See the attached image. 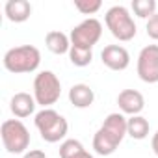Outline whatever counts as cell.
<instances>
[{
	"instance_id": "cell-1",
	"label": "cell",
	"mask_w": 158,
	"mask_h": 158,
	"mask_svg": "<svg viewBox=\"0 0 158 158\" xmlns=\"http://www.w3.org/2000/svg\"><path fill=\"white\" fill-rule=\"evenodd\" d=\"M127 125H128V119L125 117V114L114 112V114L106 115L104 123L101 125V128L93 136V149H95V152L101 154V156L114 154L115 149L125 139V136H128L127 134Z\"/></svg>"
},
{
	"instance_id": "cell-2",
	"label": "cell",
	"mask_w": 158,
	"mask_h": 158,
	"mask_svg": "<svg viewBox=\"0 0 158 158\" xmlns=\"http://www.w3.org/2000/svg\"><path fill=\"white\" fill-rule=\"evenodd\" d=\"M2 63H4V69L13 74L34 73V71H37L39 63H41V52L34 45L13 47L4 54Z\"/></svg>"
},
{
	"instance_id": "cell-3",
	"label": "cell",
	"mask_w": 158,
	"mask_h": 158,
	"mask_svg": "<svg viewBox=\"0 0 158 158\" xmlns=\"http://www.w3.org/2000/svg\"><path fill=\"white\" fill-rule=\"evenodd\" d=\"M34 125L47 143H58L67 136V130H69L67 119L52 108L39 110L34 117Z\"/></svg>"
},
{
	"instance_id": "cell-4",
	"label": "cell",
	"mask_w": 158,
	"mask_h": 158,
	"mask_svg": "<svg viewBox=\"0 0 158 158\" xmlns=\"http://www.w3.org/2000/svg\"><path fill=\"white\" fill-rule=\"evenodd\" d=\"M0 138L10 154L28 152L26 149L30 147V132L21 119H6L0 127Z\"/></svg>"
},
{
	"instance_id": "cell-5",
	"label": "cell",
	"mask_w": 158,
	"mask_h": 158,
	"mask_svg": "<svg viewBox=\"0 0 158 158\" xmlns=\"http://www.w3.org/2000/svg\"><path fill=\"white\" fill-rule=\"evenodd\" d=\"M61 97V82L52 71H41L34 78V99L39 106L50 108Z\"/></svg>"
},
{
	"instance_id": "cell-6",
	"label": "cell",
	"mask_w": 158,
	"mask_h": 158,
	"mask_svg": "<svg viewBox=\"0 0 158 158\" xmlns=\"http://www.w3.org/2000/svg\"><path fill=\"white\" fill-rule=\"evenodd\" d=\"M104 23L110 34L119 41H130L136 37V23L125 6H112L104 15Z\"/></svg>"
},
{
	"instance_id": "cell-7",
	"label": "cell",
	"mask_w": 158,
	"mask_h": 158,
	"mask_svg": "<svg viewBox=\"0 0 158 158\" xmlns=\"http://www.w3.org/2000/svg\"><path fill=\"white\" fill-rule=\"evenodd\" d=\"M101 35H102V24H101V21H97L95 17H89V19L82 21L80 24H76L71 30V34H69L71 47L93 50V47L99 43Z\"/></svg>"
},
{
	"instance_id": "cell-8",
	"label": "cell",
	"mask_w": 158,
	"mask_h": 158,
	"mask_svg": "<svg viewBox=\"0 0 158 158\" xmlns=\"http://www.w3.org/2000/svg\"><path fill=\"white\" fill-rule=\"evenodd\" d=\"M136 71L145 84H158V45H147L139 50Z\"/></svg>"
},
{
	"instance_id": "cell-9",
	"label": "cell",
	"mask_w": 158,
	"mask_h": 158,
	"mask_svg": "<svg viewBox=\"0 0 158 158\" xmlns=\"http://www.w3.org/2000/svg\"><path fill=\"white\" fill-rule=\"evenodd\" d=\"M101 60L110 71H125L130 65V54L121 45H106L101 52Z\"/></svg>"
},
{
	"instance_id": "cell-10",
	"label": "cell",
	"mask_w": 158,
	"mask_h": 158,
	"mask_svg": "<svg viewBox=\"0 0 158 158\" xmlns=\"http://www.w3.org/2000/svg\"><path fill=\"white\" fill-rule=\"evenodd\" d=\"M117 106L125 115H139L145 108V99L138 89H123L117 95Z\"/></svg>"
},
{
	"instance_id": "cell-11",
	"label": "cell",
	"mask_w": 158,
	"mask_h": 158,
	"mask_svg": "<svg viewBox=\"0 0 158 158\" xmlns=\"http://www.w3.org/2000/svg\"><path fill=\"white\" fill-rule=\"evenodd\" d=\"M35 106H37V102H35L34 95H30V93H26V91L15 93V95L11 97V101H10V110H11V114H13L15 117H19V119L30 117V115L35 112Z\"/></svg>"
},
{
	"instance_id": "cell-12",
	"label": "cell",
	"mask_w": 158,
	"mask_h": 158,
	"mask_svg": "<svg viewBox=\"0 0 158 158\" xmlns=\"http://www.w3.org/2000/svg\"><path fill=\"white\" fill-rule=\"evenodd\" d=\"M69 102L74 108H89L95 102V91L88 86V84H74L69 89Z\"/></svg>"
},
{
	"instance_id": "cell-13",
	"label": "cell",
	"mask_w": 158,
	"mask_h": 158,
	"mask_svg": "<svg viewBox=\"0 0 158 158\" xmlns=\"http://www.w3.org/2000/svg\"><path fill=\"white\" fill-rule=\"evenodd\" d=\"M6 19L11 23H24L32 15V4L28 0H8L4 6Z\"/></svg>"
},
{
	"instance_id": "cell-14",
	"label": "cell",
	"mask_w": 158,
	"mask_h": 158,
	"mask_svg": "<svg viewBox=\"0 0 158 158\" xmlns=\"http://www.w3.org/2000/svg\"><path fill=\"white\" fill-rule=\"evenodd\" d=\"M45 45L52 54H69L71 50V37L60 30H52L45 35Z\"/></svg>"
},
{
	"instance_id": "cell-15",
	"label": "cell",
	"mask_w": 158,
	"mask_h": 158,
	"mask_svg": "<svg viewBox=\"0 0 158 158\" xmlns=\"http://www.w3.org/2000/svg\"><path fill=\"white\" fill-rule=\"evenodd\" d=\"M151 125L143 115H132L128 117V125H127V134L132 139H145L149 136Z\"/></svg>"
},
{
	"instance_id": "cell-16",
	"label": "cell",
	"mask_w": 158,
	"mask_h": 158,
	"mask_svg": "<svg viewBox=\"0 0 158 158\" xmlns=\"http://www.w3.org/2000/svg\"><path fill=\"white\" fill-rule=\"evenodd\" d=\"M134 15H138L139 19H151L154 13H156V2L154 0H134L130 4Z\"/></svg>"
},
{
	"instance_id": "cell-17",
	"label": "cell",
	"mask_w": 158,
	"mask_h": 158,
	"mask_svg": "<svg viewBox=\"0 0 158 158\" xmlns=\"http://www.w3.org/2000/svg\"><path fill=\"white\" fill-rule=\"evenodd\" d=\"M69 60H71V63H73L74 67H88V65L93 61V50L71 47V50H69Z\"/></svg>"
},
{
	"instance_id": "cell-18",
	"label": "cell",
	"mask_w": 158,
	"mask_h": 158,
	"mask_svg": "<svg viewBox=\"0 0 158 158\" xmlns=\"http://www.w3.org/2000/svg\"><path fill=\"white\" fill-rule=\"evenodd\" d=\"M82 151H84L82 141L69 138V139H63L61 145H60V158H73V156H76L78 152H82Z\"/></svg>"
},
{
	"instance_id": "cell-19",
	"label": "cell",
	"mask_w": 158,
	"mask_h": 158,
	"mask_svg": "<svg viewBox=\"0 0 158 158\" xmlns=\"http://www.w3.org/2000/svg\"><path fill=\"white\" fill-rule=\"evenodd\" d=\"M74 8L82 15H95L102 8V2L101 0H74Z\"/></svg>"
},
{
	"instance_id": "cell-20",
	"label": "cell",
	"mask_w": 158,
	"mask_h": 158,
	"mask_svg": "<svg viewBox=\"0 0 158 158\" xmlns=\"http://www.w3.org/2000/svg\"><path fill=\"white\" fill-rule=\"evenodd\" d=\"M145 30H147V35H149L152 41H158V13H154V15L147 21Z\"/></svg>"
},
{
	"instance_id": "cell-21",
	"label": "cell",
	"mask_w": 158,
	"mask_h": 158,
	"mask_svg": "<svg viewBox=\"0 0 158 158\" xmlns=\"http://www.w3.org/2000/svg\"><path fill=\"white\" fill-rule=\"evenodd\" d=\"M23 158H47V154H45L43 151H39V149H34V151L24 152V154H23Z\"/></svg>"
},
{
	"instance_id": "cell-22",
	"label": "cell",
	"mask_w": 158,
	"mask_h": 158,
	"mask_svg": "<svg viewBox=\"0 0 158 158\" xmlns=\"http://www.w3.org/2000/svg\"><path fill=\"white\" fill-rule=\"evenodd\" d=\"M151 147H152V151H154V154L158 156V130L152 134V138H151Z\"/></svg>"
},
{
	"instance_id": "cell-23",
	"label": "cell",
	"mask_w": 158,
	"mask_h": 158,
	"mask_svg": "<svg viewBox=\"0 0 158 158\" xmlns=\"http://www.w3.org/2000/svg\"><path fill=\"white\" fill-rule=\"evenodd\" d=\"M73 158H95V156H93L91 152H88V151L84 149L82 152H78V154H76V156H73Z\"/></svg>"
}]
</instances>
